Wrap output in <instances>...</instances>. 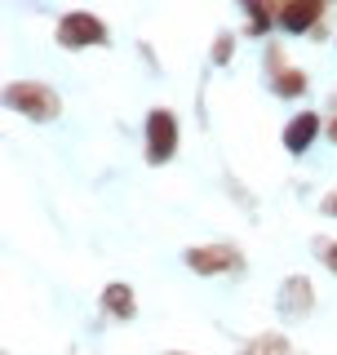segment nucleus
I'll return each instance as SVG.
<instances>
[{"mask_svg":"<svg viewBox=\"0 0 337 355\" xmlns=\"http://www.w3.org/2000/svg\"><path fill=\"white\" fill-rule=\"evenodd\" d=\"M316 18H320V5H316V0H311V5H284V9H279L284 31H306Z\"/></svg>","mask_w":337,"mask_h":355,"instance_id":"obj_8","label":"nucleus"},{"mask_svg":"<svg viewBox=\"0 0 337 355\" xmlns=\"http://www.w3.org/2000/svg\"><path fill=\"white\" fill-rule=\"evenodd\" d=\"M249 18H253V31L266 27V9H249Z\"/></svg>","mask_w":337,"mask_h":355,"instance_id":"obj_13","label":"nucleus"},{"mask_svg":"<svg viewBox=\"0 0 337 355\" xmlns=\"http://www.w3.org/2000/svg\"><path fill=\"white\" fill-rule=\"evenodd\" d=\"M271 89H275V94L297 98L302 89H306V76H302V71H275V76H271Z\"/></svg>","mask_w":337,"mask_h":355,"instance_id":"obj_10","label":"nucleus"},{"mask_svg":"<svg viewBox=\"0 0 337 355\" xmlns=\"http://www.w3.org/2000/svg\"><path fill=\"white\" fill-rule=\"evenodd\" d=\"M324 214H333V218H337V191H333L329 200H324Z\"/></svg>","mask_w":337,"mask_h":355,"instance_id":"obj_14","label":"nucleus"},{"mask_svg":"<svg viewBox=\"0 0 337 355\" xmlns=\"http://www.w3.org/2000/svg\"><path fill=\"white\" fill-rule=\"evenodd\" d=\"M178 147V120L168 111H151L147 116V160L151 164H164Z\"/></svg>","mask_w":337,"mask_h":355,"instance_id":"obj_3","label":"nucleus"},{"mask_svg":"<svg viewBox=\"0 0 337 355\" xmlns=\"http://www.w3.org/2000/svg\"><path fill=\"white\" fill-rule=\"evenodd\" d=\"M316 133H320V116H316V111H302L293 125L284 129V147H288V151H306Z\"/></svg>","mask_w":337,"mask_h":355,"instance_id":"obj_6","label":"nucleus"},{"mask_svg":"<svg viewBox=\"0 0 337 355\" xmlns=\"http://www.w3.org/2000/svg\"><path fill=\"white\" fill-rule=\"evenodd\" d=\"M320 258H324V266H333V271H337V240H320Z\"/></svg>","mask_w":337,"mask_h":355,"instance_id":"obj_11","label":"nucleus"},{"mask_svg":"<svg viewBox=\"0 0 337 355\" xmlns=\"http://www.w3.org/2000/svg\"><path fill=\"white\" fill-rule=\"evenodd\" d=\"M103 306H107L116 320H133V311H138V306H133L129 284H107V288H103Z\"/></svg>","mask_w":337,"mask_h":355,"instance_id":"obj_7","label":"nucleus"},{"mask_svg":"<svg viewBox=\"0 0 337 355\" xmlns=\"http://www.w3.org/2000/svg\"><path fill=\"white\" fill-rule=\"evenodd\" d=\"M329 133H333V138H337V120H333V125H329Z\"/></svg>","mask_w":337,"mask_h":355,"instance_id":"obj_15","label":"nucleus"},{"mask_svg":"<svg viewBox=\"0 0 337 355\" xmlns=\"http://www.w3.org/2000/svg\"><path fill=\"white\" fill-rule=\"evenodd\" d=\"M58 44L80 49V44H107V27L94 14H67L58 22Z\"/></svg>","mask_w":337,"mask_h":355,"instance_id":"obj_4","label":"nucleus"},{"mask_svg":"<svg viewBox=\"0 0 337 355\" xmlns=\"http://www.w3.org/2000/svg\"><path fill=\"white\" fill-rule=\"evenodd\" d=\"M275 302H279V315H288V320H302V315H311V306H316L311 280H302V275H288Z\"/></svg>","mask_w":337,"mask_h":355,"instance_id":"obj_5","label":"nucleus"},{"mask_svg":"<svg viewBox=\"0 0 337 355\" xmlns=\"http://www.w3.org/2000/svg\"><path fill=\"white\" fill-rule=\"evenodd\" d=\"M187 266L196 275H222V271H244V258L231 249V244H209V249H191Z\"/></svg>","mask_w":337,"mask_h":355,"instance_id":"obj_2","label":"nucleus"},{"mask_svg":"<svg viewBox=\"0 0 337 355\" xmlns=\"http://www.w3.org/2000/svg\"><path fill=\"white\" fill-rule=\"evenodd\" d=\"M240 355H293V347H288L279 333H262V338H253Z\"/></svg>","mask_w":337,"mask_h":355,"instance_id":"obj_9","label":"nucleus"},{"mask_svg":"<svg viewBox=\"0 0 337 355\" xmlns=\"http://www.w3.org/2000/svg\"><path fill=\"white\" fill-rule=\"evenodd\" d=\"M213 58H218V62H227V58H231V36H222L218 44H213Z\"/></svg>","mask_w":337,"mask_h":355,"instance_id":"obj_12","label":"nucleus"},{"mask_svg":"<svg viewBox=\"0 0 337 355\" xmlns=\"http://www.w3.org/2000/svg\"><path fill=\"white\" fill-rule=\"evenodd\" d=\"M5 107L22 111V116L31 120H53L58 116V94H53L49 85H36V80H18L5 89Z\"/></svg>","mask_w":337,"mask_h":355,"instance_id":"obj_1","label":"nucleus"}]
</instances>
